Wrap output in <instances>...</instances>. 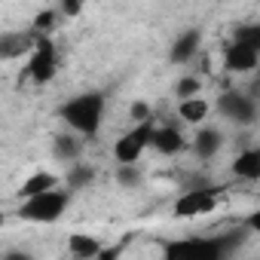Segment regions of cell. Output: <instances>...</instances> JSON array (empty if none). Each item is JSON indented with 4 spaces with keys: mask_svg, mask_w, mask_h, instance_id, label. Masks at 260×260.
Wrapping results in <instances>:
<instances>
[{
    "mask_svg": "<svg viewBox=\"0 0 260 260\" xmlns=\"http://www.w3.org/2000/svg\"><path fill=\"white\" fill-rule=\"evenodd\" d=\"M104 110H107V95L104 92H80V95L68 98L58 107V116L71 132H77L83 138H92V135H98V128L104 122Z\"/></svg>",
    "mask_w": 260,
    "mask_h": 260,
    "instance_id": "6da1fadb",
    "label": "cell"
},
{
    "mask_svg": "<svg viewBox=\"0 0 260 260\" xmlns=\"http://www.w3.org/2000/svg\"><path fill=\"white\" fill-rule=\"evenodd\" d=\"M239 236H190L181 242H169L166 254L169 257H190V260H223L236 251Z\"/></svg>",
    "mask_w": 260,
    "mask_h": 260,
    "instance_id": "7a4b0ae2",
    "label": "cell"
},
{
    "mask_svg": "<svg viewBox=\"0 0 260 260\" xmlns=\"http://www.w3.org/2000/svg\"><path fill=\"white\" fill-rule=\"evenodd\" d=\"M68 202H71V193L61 190V187H52L46 193H37V196L22 199L19 217L28 220V223H55L68 211Z\"/></svg>",
    "mask_w": 260,
    "mask_h": 260,
    "instance_id": "3957f363",
    "label": "cell"
},
{
    "mask_svg": "<svg viewBox=\"0 0 260 260\" xmlns=\"http://www.w3.org/2000/svg\"><path fill=\"white\" fill-rule=\"evenodd\" d=\"M55 74H58V49H55V43H52L49 34H37L34 52H28L25 77L34 86H46V83L55 80Z\"/></svg>",
    "mask_w": 260,
    "mask_h": 260,
    "instance_id": "277c9868",
    "label": "cell"
},
{
    "mask_svg": "<svg viewBox=\"0 0 260 260\" xmlns=\"http://www.w3.org/2000/svg\"><path fill=\"white\" fill-rule=\"evenodd\" d=\"M220 196H223L220 187H190V190H184L175 199L172 214L181 217V220H187V217H205V214H211L220 205Z\"/></svg>",
    "mask_w": 260,
    "mask_h": 260,
    "instance_id": "5b68a950",
    "label": "cell"
},
{
    "mask_svg": "<svg viewBox=\"0 0 260 260\" xmlns=\"http://www.w3.org/2000/svg\"><path fill=\"white\" fill-rule=\"evenodd\" d=\"M153 135H156V125H153L150 119L138 122L135 128H128L122 138H116V144H113V159H116V162H138L141 153H144L147 147H153Z\"/></svg>",
    "mask_w": 260,
    "mask_h": 260,
    "instance_id": "8992f818",
    "label": "cell"
},
{
    "mask_svg": "<svg viewBox=\"0 0 260 260\" xmlns=\"http://www.w3.org/2000/svg\"><path fill=\"white\" fill-rule=\"evenodd\" d=\"M217 110L236 125H251L257 119V98H251L248 92H239V89H226L217 98Z\"/></svg>",
    "mask_w": 260,
    "mask_h": 260,
    "instance_id": "52a82bcc",
    "label": "cell"
},
{
    "mask_svg": "<svg viewBox=\"0 0 260 260\" xmlns=\"http://www.w3.org/2000/svg\"><path fill=\"white\" fill-rule=\"evenodd\" d=\"M223 68L230 74H254L260 68V52L239 43V40H230L223 46Z\"/></svg>",
    "mask_w": 260,
    "mask_h": 260,
    "instance_id": "ba28073f",
    "label": "cell"
},
{
    "mask_svg": "<svg viewBox=\"0 0 260 260\" xmlns=\"http://www.w3.org/2000/svg\"><path fill=\"white\" fill-rule=\"evenodd\" d=\"M34 43H37V34H25V31H10L0 37V58H19L25 52H34Z\"/></svg>",
    "mask_w": 260,
    "mask_h": 260,
    "instance_id": "9c48e42d",
    "label": "cell"
},
{
    "mask_svg": "<svg viewBox=\"0 0 260 260\" xmlns=\"http://www.w3.org/2000/svg\"><path fill=\"white\" fill-rule=\"evenodd\" d=\"M199 46H202V34H199V28H190V31H184V34L172 43L169 58H172L175 64H187V61H193V58H196Z\"/></svg>",
    "mask_w": 260,
    "mask_h": 260,
    "instance_id": "30bf717a",
    "label": "cell"
},
{
    "mask_svg": "<svg viewBox=\"0 0 260 260\" xmlns=\"http://www.w3.org/2000/svg\"><path fill=\"white\" fill-rule=\"evenodd\" d=\"M187 147V138L178 132L175 125H162V128H156V135H153V150L156 153H162V156H175V153H181Z\"/></svg>",
    "mask_w": 260,
    "mask_h": 260,
    "instance_id": "8fae6325",
    "label": "cell"
},
{
    "mask_svg": "<svg viewBox=\"0 0 260 260\" xmlns=\"http://www.w3.org/2000/svg\"><path fill=\"white\" fill-rule=\"evenodd\" d=\"M52 156L55 159H64V162H77L83 156V138H77V132H61L52 138Z\"/></svg>",
    "mask_w": 260,
    "mask_h": 260,
    "instance_id": "7c38bea8",
    "label": "cell"
},
{
    "mask_svg": "<svg viewBox=\"0 0 260 260\" xmlns=\"http://www.w3.org/2000/svg\"><path fill=\"white\" fill-rule=\"evenodd\" d=\"M233 175L239 181H260V147H248L233 159Z\"/></svg>",
    "mask_w": 260,
    "mask_h": 260,
    "instance_id": "4fadbf2b",
    "label": "cell"
},
{
    "mask_svg": "<svg viewBox=\"0 0 260 260\" xmlns=\"http://www.w3.org/2000/svg\"><path fill=\"white\" fill-rule=\"evenodd\" d=\"M220 147H223V135L217 128H199L193 138V153L199 159H211L214 153H220Z\"/></svg>",
    "mask_w": 260,
    "mask_h": 260,
    "instance_id": "5bb4252c",
    "label": "cell"
},
{
    "mask_svg": "<svg viewBox=\"0 0 260 260\" xmlns=\"http://www.w3.org/2000/svg\"><path fill=\"white\" fill-rule=\"evenodd\" d=\"M68 251L74 254V257H80V260H92V257H101V242L95 239V236H86V233H74V236H68Z\"/></svg>",
    "mask_w": 260,
    "mask_h": 260,
    "instance_id": "9a60e30c",
    "label": "cell"
},
{
    "mask_svg": "<svg viewBox=\"0 0 260 260\" xmlns=\"http://www.w3.org/2000/svg\"><path fill=\"white\" fill-rule=\"evenodd\" d=\"M58 187V175L55 172H34L31 178H25L22 190H19V199H28V196H37V193H46Z\"/></svg>",
    "mask_w": 260,
    "mask_h": 260,
    "instance_id": "2e32d148",
    "label": "cell"
},
{
    "mask_svg": "<svg viewBox=\"0 0 260 260\" xmlns=\"http://www.w3.org/2000/svg\"><path fill=\"white\" fill-rule=\"evenodd\" d=\"M178 113H181V119L187 122V125H199V122H205V116H208V101L205 98H184L181 104H178Z\"/></svg>",
    "mask_w": 260,
    "mask_h": 260,
    "instance_id": "e0dca14e",
    "label": "cell"
},
{
    "mask_svg": "<svg viewBox=\"0 0 260 260\" xmlns=\"http://www.w3.org/2000/svg\"><path fill=\"white\" fill-rule=\"evenodd\" d=\"M92 178H95V172H92V166H86V162H74V169L68 172V190H83V187H89L92 184Z\"/></svg>",
    "mask_w": 260,
    "mask_h": 260,
    "instance_id": "ac0fdd59",
    "label": "cell"
},
{
    "mask_svg": "<svg viewBox=\"0 0 260 260\" xmlns=\"http://www.w3.org/2000/svg\"><path fill=\"white\" fill-rule=\"evenodd\" d=\"M233 40H239V43H245V46H251V49L260 52V22H248V25L236 28Z\"/></svg>",
    "mask_w": 260,
    "mask_h": 260,
    "instance_id": "d6986e66",
    "label": "cell"
},
{
    "mask_svg": "<svg viewBox=\"0 0 260 260\" xmlns=\"http://www.w3.org/2000/svg\"><path fill=\"white\" fill-rule=\"evenodd\" d=\"M58 13H61V10H40V13L34 16L31 31H34V34H52V28L58 25Z\"/></svg>",
    "mask_w": 260,
    "mask_h": 260,
    "instance_id": "ffe728a7",
    "label": "cell"
},
{
    "mask_svg": "<svg viewBox=\"0 0 260 260\" xmlns=\"http://www.w3.org/2000/svg\"><path fill=\"white\" fill-rule=\"evenodd\" d=\"M116 181L122 187H138L141 184V172L135 162H116Z\"/></svg>",
    "mask_w": 260,
    "mask_h": 260,
    "instance_id": "44dd1931",
    "label": "cell"
},
{
    "mask_svg": "<svg viewBox=\"0 0 260 260\" xmlns=\"http://www.w3.org/2000/svg\"><path fill=\"white\" fill-rule=\"evenodd\" d=\"M199 89H202V80H199V77H181L175 92H178V98L184 101V98H196Z\"/></svg>",
    "mask_w": 260,
    "mask_h": 260,
    "instance_id": "7402d4cb",
    "label": "cell"
},
{
    "mask_svg": "<svg viewBox=\"0 0 260 260\" xmlns=\"http://www.w3.org/2000/svg\"><path fill=\"white\" fill-rule=\"evenodd\" d=\"M83 4H86V0H61L58 10H61V16L74 19V16H80V13H83Z\"/></svg>",
    "mask_w": 260,
    "mask_h": 260,
    "instance_id": "603a6c76",
    "label": "cell"
},
{
    "mask_svg": "<svg viewBox=\"0 0 260 260\" xmlns=\"http://www.w3.org/2000/svg\"><path fill=\"white\" fill-rule=\"evenodd\" d=\"M128 110H132V119H135V122H144V119H150V104H147V101H135L132 107H128Z\"/></svg>",
    "mask_w": 260,
    "mask_h": 260,
    "instance_id": "cb8c5ba5",
    "label": "cell"
},
{
    "mask_svg": "<svg viewBox=\"0 0 260 260\" xmlns=\"http://www.w3.org/2000/svg\"><path fill=\"white\" fill-rule=\"evenodd\" d=\"M242 226H245V230H251L254 236H260V208H257V211H251V214L242 220Z\"/></svg>",
    "mask_w": 260,
    "mask_h": 260,
    "instance_id": "d4e9b609",
    "label": "cell"
},
{
    "mask_svg": "<svg viewBox=\"0 0 260 260\" xmlns=\"http://www.w3.org/2000/svg\"><path fill=\"white\" fill-rule=\"evenodd\" d=\"M245 92H248L251 98H257V101H260V80H254V83H251V86H248Z\"/></svg>",
    "mask_w": 260,
    "mask_h": 260,
    "instance_id": "484cf974",
    "label": "cell"
}]
</instances>
